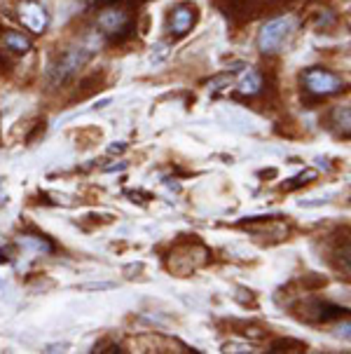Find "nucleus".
I'll use <instances>...</instances> for the list:
<instances>
[{
    "instance_id": "nucleus-1",
    "label": "nucleus",
    "mask_w": 351,
    "mask_h": 354,
    "mask_svg": "<svg viewBox=\"0 0 351 354\" xmlns=\"http://www.w3.org/2000/svg\"><path fill=\"white\" fill-rule=\"evenodd\" d=\"M213 3L228 19L246 24L263 17L265 12L279 10L283 5V0H213Z\"/></svg>"
},
{
    "instance_id": "nucleus-2",
    "label": "nucleus",
    "mask_w": 351,
    "mask_h": 354,
    "mask_svg": "<svg viewBox=\"0 0 351 354\" xmlns=\"http://www.w3.org/2000/svg\"><path fill=\"white\" fill-rule=\"evenodd\" d=\"M99 28L112 43H120L134 31V17L129 8L122 5H110V8L99 10Z\"/></svg>"
},
{
    "instance_id": "nucleus-3",
    "label": "nucleus",
    "mask_w": 351,
    "mask_h": 354,
    "mask_svg": "<svg viewBox=\"0 0 351 354\" xmlns=\"http://www.w3.org/2000/svg\"><path fill=\"white\" fill-rule=\"evenodd\" d=\"M89 59H92V50H87V47H75V50L59 54L54 62L50 64L47 75H50V80L54 82V85H61V82H66L68 77H73Z\"/></svg>"
},
{
    "instance_id": "nucleus-4",
    "label": "nucleus",
    "mask_w": 351,
    "mask_h": 354,
    "mask_svg": "<svg viewBox=\"0 0 351 354\" xmlns=\"http://www.w3.org/2000/svg\"><path fill=\"white\" fill-rule=\"evenodd\" d=\"M293 28H295V19H293V17H277V19L267 21V26L258 35L260 52H265V54L279 52L285 43H288Z\"/></svg>"
},
{
    "instance_id": "nucleus-5",
    "label": "nucleus",
    "mask_w": 351,
    "mask_h": 354,
    "mask_svg": "<svg viewBox=\"0 0 351 354\" xmlns=\"http://www.w3.org/2000/svg\"><path fill=\"white\" fill-rule=\"evenodd\" d=\"M302 82H305L307 92L314 94V97H319V99L330 97V94H337V92H342V89H344V82H342L340 75L330 73V71H325V68H319V66L305 71Z\"/></svg>"
},
{
    "instance_id": "nucleus-6",
    "label": "nucleus",
    "mask_w": 351,
    "mask_h": 354,
    "mask_svg": "<svg viewBox=\"0 0 351 354\" xmlns=\"http://www.w3.org/2000/svg\"><path fill=\"white\" fill-rule=\"evenodd\" d=\"M295 312L302 322L328 324L332 319H340V317L347 315V308H340V305H332V303H323V301H307V303L297 305Z\"/></svg>"
},
{
    "instance_id": "nucleus-7",
    "label": "nucleus",
    "mask_w": 351,
    "mask_h": 354,
    "mask_svg": "<svg viewBox=\"0 0 351 354\" xmlns=\"http://www.w3.org/2000/svg\"><path fill=\"white\" fill-rule=\"evenodd\" d=\"M197 5L192 3H181L176 8H171L169 12V19H166V31H169L174 38H183L192 31V26L197 24Z\"/></svg>"
},
{
    "instance_id": "nucleus-8",
    "label": "nucleus",
    "mask_w": 351,
    "mask_h": 354,
    "mask_svg": "<svg viewBox=\"0 0 351 354\" xmlns=\"http://www.w3.org/2000/svg\"><path fill=\"white\" fill-rule=\"evenodd\" d=\"M199 254H209V251L201 247L199 242L190 244V247L183 249L181 254L171 256L169 268L174 270V272L181 274V277H185V274L194 272L197 268H201V266H206V263H209V258H204V256H199Z\"/></svg>"
},
{
    "instance_id": "nucleus-9",
    "label": "nucleus",
    "mask_w": 351,
    "mask_h": 354,
    "mask_svg": "<svg viewBox=\"0 0 351 354\" xmlns=\"http://www.w3.org/2000/svg\"><path fill=\"white\" fill-rule=\"evenodd\" d=\"M19 19H21L23 26L33 33H43L47 28V24H50V17H47L45 8L40 3H35V0H26V3H21Z\"/></svg>"
},
{
    "instance_id": "nucleus-10",
    "label": "nucleus",
    "mask_w": 351,
    "mask_h": 354,
    "mask_svg": "<svg viewBox=\"0 0 351 354\" xmlns=\"http://www.w3.org/2000/svg\"><path fill=\"white\" fill-rule=\"evenodd\" d=\"M3 47L14 54H26L31 50V40L26 38L23 33H17V31H8L3 35Z\"/></svg>"
},
{
    "instance_id": "nucleus-11",
    "label": "nucleus",
    "mask_w": 351,
    "mask_h": 354,
    "mask_svg": "<svg viewBox=\"0 0 351 354\" xmlns=\"http://www.w3.org/2000/svg\"><path fill=\"white\" fill-rule=\"evenodd\" d=\"M260 87H263V77H260L258 71L248 68L239 80V92L246 94V97H253V94L260 92Z\"/></svg>"
},
{
    "instance_id": "nucleus-12",
    "label": "nucleus",
    "mask_w": 351,
    "mask_h": 354,
    "mask_svg": "<svg viewBox=\"0 0 351 354\" xmlns=\"http://www.w3.org/2000/svg\"><path fill=\"white\" fill-rule=\"evenodd\" d=\"M305 350H307V345L293 338H281L270 345V352H305Z\"/></svg>"
},
{
    "instance_id": "nucleus-13",
    "label": "nucleus",
    "mask_w": 351,
    "mask_h": 354,
    "mask_svg": "<svg viewBox=\"0 0 351 354\" xmlns=\"http://www.w3.org/2000/svg\"><path fill=\"white\" fill-rule=\"evenodd\" d=\"M143 0H94V5L101 8H110V5H122V8H134V5H141Z\"/></svg>"
},
{
    "instance_id": "nucleus-14",
    "label": "nucleus",
    "mask_w": 351,
    "mask_h": 354,
    "mask_svg": "<svg viewBox=\"0 0 351 354\" xmlns=\"http://www.w3.org/2000/svg\"><path fill=\"white\" fill-rule=\"evenodd\" d=\"M307 178H317V171H314V169H307L305 174H300L297 178H293L295 183H285V185H283V190H295V188H300L302 183H309Z\"/></svg>"
},
{
    "instance_id": "nucleus-15",
    "label": "nucleus",
    "mask_w": 351,
    "mask_h": 354,
    "mask_svg": "<svg viewBox=\"0 0 351 354\" xmlns=\"http://www.w3.org/2000/svg\"><path fill=\"white\" fill-rule=\"evenodd\" d=\"M101 350H103V345H97V350H94V352H101ZM106 352H120V347H108V350H106Z\"/></svg>"
}]
</instances>
